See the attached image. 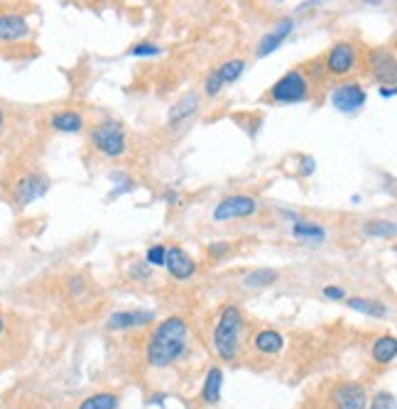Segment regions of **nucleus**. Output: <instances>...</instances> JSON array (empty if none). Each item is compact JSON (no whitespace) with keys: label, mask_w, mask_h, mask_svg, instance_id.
Returning a JSON list of instances; mask_svg holds the SVG:
<instances>
[{"label":"nucleus","mask_w":397,"mask_h":409,"mask_svg":"<svg viewBox=\"0 0 397 409\" xmlns=\"http://www.w3.org/2000/svg\"><path fill=\"white\" fill-rule=\"evenodd\" d=\"M186 350V324L179 316L162 321L155 329V334L150 336L147 343V360L155 368H167L172 365L181 353Z\"/></svg>","instance_id":"f257e3e1"},{"label":"nucleus","mask_w":397,"mask_h":409,"mask_svg":"<svg viewBox=\"0 0 397 409\" xmlns=\"http://www.w3.org/2000/svg\"><path fill=\"white\" fill-rule=\"evenodd\" d=\"M241 336H243L241 311H238V306H226L216 331H214V345H216L218 355L226 360L236 358L238 350H241Z\"/></svg>","instance_id":"f03ea898"},{"label":"nucleus","mask_w":397,"mask_h":409,"mask_svg":"<svg viewBox=\"0 0 397 409\" xmlns=\"http://www.w3.org/2000/svg\"><path fill=\"white\" fill-rule=\"evenodd\" d=\"M91 137H93V145L108 157H121L126 152V133L113 120H106V123L98 125Z\"/></svg>","instance_id":"7ed1b4c3"},{"label":"nucleus","mask_w":397,"mask_h":409,"mask_svg":"<svg viewBox=\"0 0 397 409\" xmlns=\"http://www.w3.org/2000/svg\"><path fill=\"white\" fill-rule=\"evenodd\" d=\"M272 98L280 103H299L307 98V79L299 71H290L272 86Z\"/></svg>","instance_id":"20e7f679"},{"label":"nucleus","mask_w":397,"mask_h":409,"mask_svg":"<svg viewBox=\"0 0 397 409\" xmlns=\"http://www.w3.org/2000/svg\"><path fill=\"white\" fill-rule=\"evenodd\" d=\"M257 211V201L253 196H228L214 211L216 221H231V218H246Z\"/></svg>","instance_id":"39448f33"},{"label":"nucleus","mask_w":397,"mask_h":409,"mask_svg":"<svg viewBox=\"0 0 397 409\" xmlns=\"http://www.w3.org/2000/svg\"><path fill=\"white\" fill-rule=\"evenodd\" d=\"M353 66H356V50H353V45H348V42L334 45V50L329 52L327 69L331 71V74L341 76V74H348Z\"/></svg>","instance_id":"423d86ee"},{"label":"nucleus","mask_w":397,"mask_h":409,"mask_svg":"<svg viewBox=\"0 0 397 409\" xmlns=\"http://www.w3.org/2000/svg\"><path fill=\"white\" fill-rule=\"evenodd\" d=\"M47 189H50V181H47V177L27 174V177H22V179L15 184V196H17V201H20V204H32V201H37L40 196H45Z\"/></svg>","instance_id":"0eeeda50"},{"label":"nucleus","mask_w":397,"mask_h":409,"mask_svg":"<svg viewBox=\"0 0 397 409\" xmlns=\"http://www.w3.org/2000/svg\"><path fill=\"white\" fill-rule=\"evenodd\" d=\"M331 103H334V108L343 110V113L356 110L366 103V91H363L358 84H343L331 94Z\"/></svg>","instance_id":"6e6552de"},{"label":"nucleus","mask_w":397,"mask_h":409,"mask_svg":"<svg viewBox=\"0 0 397 409\" xmlns=\"http://www.w3.org/2000/svg\"><path fill=\"white\" fill-rule=\"evenodd\" d=\"M334 402L336 409H366V392L361 385L343 382L334 389Z\"/></svg>","instance_id":"1a4fd4ad"},{"label":"nucleus","mask_w":397,"mask_h":409,"mask_svg":"<svg viewBox=\"0 0 397 409\" xmlns=\"http://www.w3.org/2000/svg\"><path fill=\"white\" fill-rule=\"evenodd\" d=\"M165 265L167 269L172 272V277H177V280H189L191 275H194V260L189 258V255L184 253L181 248H170L165 253Z\"/></svg>","instance_id":"9d476101"},{"label":"nucleus","mask_w":397,"mask_h":409,"mask_svg":"<svg viewBox=\"0 0 397 409\" xmlns=\"http://www.w3.org/2000/svg\"><path fill=\"white\" fill-rule=\"evenodd\" d=\"M292 30H294V22H292L290 17H285V20L277 22V25L272 27V30L260 40V47H257V57H267L270 52H275L277 47H280L282 42H285L287 37L292 35Z\"/></svg>","instance_id":"9b49d317"},{"label":"nucleus","mask_w":397,"mask_h":409,"mask_svg":"<svg viewBox=\"0 0 397 409\" xmlns=\"http://www.w3.org/2000/svg\"><path fill=\"white\" fill-rule=\"evenodd\" d=\"M30 32V25L22 15H15V13H6L0 15V40L3 42H15L27 37Z\"/></svg>","instance_id":"f8f14e48"},{"label":"nucleus","mask_w":397,"mask_h":409,"mask_svg":"<svg viewBox=\"0 0 397 409\" xmlns=\"http://www.w3.org/2000/svg\"><path fill=\"white\" fill-rule=\"evenodd\" d=\"M373 61V74L377 76V81L382 84H395V57L390 54L387 50H377L370 54Z\"/></svg>","instance_id":"ddd939ff"},{"label":"nucleus","mask_w":397,"mask_h":409,"mask_svg":"<svg viewBox=\"0 0 397 409\" xmlns=\"http://www.w3.org/2000/svg\"><path fill=\"white\" fill-rule=\"evenodd\" d=\"M155 319L152 311H118L108 321V329H135V326L150 324Z\"/></svg>","instance_id":"4468645a"},{"label":"nucleus","mask_w":397,"mask_h":409,"mask_svg":"<svg viewBox=\"0 0 397 409\" xmlns=\"http://www.w3.org/2000/svg\"><path fill=\"white\" fill-rule=\"evenodd\" d=\"M282 345H285L282 334H277V331H272V329H265V331H260V334L255 336V348L260 350V353H265V355L280 353Z\"/></svg>","instance_id":"2eb2a0df"},{"label":"nucleus","mask_w":397,"mask_h":409,"mask_svg":"<svg viewBox=\"0 0 397 409\" xmlns=\"http://www.w3.org/2000/svg\"><path fill=\"white\" fill-rule=\"evenodd\" d=\"M52 128L59 130V133H79L81 128H84V120H81L79 113H74V110H61V113L52 115Z\"/></svg>","instance_id":"dca6fc26"},{"label":"nucleus","mask_w":397,"mask_h":409,"mask_svg":"<svg viewBox=\"0 0 397 409\" xmlns=\"http://www.w3.org/2000/svg\"><path fill=\"white\" fill-rule=\"evenodd\" d=\"M397 355V341L395 336H380L373 345V360L375 363H392Z\"/></svg>","instance_id":"f3484780"},{"label":"nucleus","mask_w":397,"mask_h":409,"mask_svg":"<svg viewBox=\"0 0 397 409\" xmlns=\"http://www.w3.org/2000/svg\"><path fill=\"white\" fill-rule=\"evenodd\" d=\"M221 385H223V373L218 368H211L207 375V382H204V402L207 404H216L221 399Z\"/></svg>","instance_id":"a211bd4d"},{"label":"nucleus","mask_w":397,"mask_h":409,"mask_svg":"<svg viewBox=\"0 0 397 409\" xmlns=\"http://www.w3.org/2000/svg\"><path fill=\"white\" fill-rule=\"evenodd\" d=\"M292 235H294L297 240H302V243H322V240L327 238V230H324L322 225L299 221V223L294 225V230H292Z\"/></svg>","instance_id":"6ab92c4d"},{"label":"nucleus","mask_w":397,"mask_h":409,"mask_svg":"<svg viewBox=\"0 0 397 409\" xmlns=\"http://www.w3.org/2000/svg\"><path fill=\"white\" fill-rule=\"evenodd\" d=\"M348 306H351V309H356V311H361V314L375 316V319H382V316H387V309L380 304V302H375V299L353 297V299H348Z\"/></svg>","instance_id":"aec40b11"},{"label":"nucleus","mask_w":397,"mask_h":409,"mask_svg":"<svg viewBox=\"0 0 397 409\" xmlns=\"http://www.w3.org/2000/svg\"><path fill=\"white\" fill-rule=\"evenodd\" d=\"M196 103H199V98H196V94H186L184 98H181L179 103H177L174 108L170 110V120H172V123H177V120L189 118V115L196 110Z\"/></svg>","instance_id":"412c9836"},{"label":"nucleus","mask_w":397,"mask_h":409,"mask_svg":"<svg viewBox=\"0 0 397 409\" xmlns=\"http://www.w3.org/2000/svg\"><path fill=\"white\" fill-rule=\"evenodd\" d=\"M116 407H118L116 394L101 392V394H93V397H86L79 409H116Z\"/></svg>","instance_id":"4be33fe9"},{"label":"nucleus","mask_w":397,"mask_h":409,"mask_svg":"<svg viewBox=\"0 0 397 409\" xmlns=\"http://www.w3.org/2000/svg\"><path fill=\"white\" fill-rule=\"evenodd\" d=\"M243 69H246V61L231 59V61H226V64H221V69H216V74H218V79H221V84H233V81L243 74Z\"/></svg>","instance_id":"5701e85b"},{"label":"nucleus","mask_w":397,"mask_h":409,"mask_svg":"<svg viewBox=\"0 0 397 409\" xmlns=\"http://www.w3.org/2000/svg\"><path fill=\"white\" fill-rule=\"evenodd\" d=\"M275 280H277L275 269H255V272H250V275L246 277V287H250V290H255V287H267Z\"/></svg>","instance_id":"b1692460"},{"label":"nucleus","mask_w":397,"mask_h":409,"mask_svg":"<svg viewBox=\"0 0 397 409\" xmlns=\"http://www.w3.org/2000/svg\"><path fill=\"white\" fill-rule=\"evenodd\" d=\"M370 409H397V399L392 392H377L370 402Z\"/></svg>","instance_id":"393cba45"},{"label":"nucleus","mask_w":397,"mask_h":409,"mask_svg":"<svg viewBox=\"0 0 397 409\" xmlns=\"http://www.w3.org/2000/svg\"><path fill=\"white\" fill-rule=\"evenodd\" d=\"M368 235H380V238H387V235H395V223H387V221H377V223L366 225Z\"/></svg>","instance_id":"a878e982"},{"label":"nucleus","mask_w":397,"mask_h":409,"mask_svg":"<svg viewBox=\"0 0 397 409\" xmlns=\"http://www.w3.org/2000/svg\"><path fill=\"white\" fill-rule=\"evenodd\" d=\"M130 54L133 57H155V54H160V47L150 45V42H142V45L133 47Z\"/></svg>","instance_id":"bb28decb"},{"label":"nucleus","mask_w":397,"mask_h":409,"mask_svg":"<svg viewBox=\"0 0 397 409\" xmlns=\"http://www.w3.org/2000/svg\"><path fill=\"white\" fill-rule=\"evenodd\" d=\"M165 253H167V248H162V245H155V248H150L147 250V262L150 265H165Z\"/></svg>","instance_id":"cd10ccee"},{"label":"nucleus","mask_w":397,"mask_h":409,"mask_svg":"<svg viewBox=\"0 0 397 409\" xmlns=\"http://www.w3.org/2000/svg\"><path fill=\"white\" fill-rule=\"evenodd\" d=\"M221 89H223L221 79H218V74H216V71H214V74H211V76H209V79H207V94H209V96H216V94H218V91H221Z\"/></svg>","instance_id":"c85d7f7f"},{"label":"nucleus","mask_w":397,"mask_h":409,"mask_svg":"<svg viewBox=\"0 0 397 409\" xmlns=\"http://www.w3.org/2000/svg\"><path fill=\"white\" fill-rule=\"evenodd\" d=\"M324 297L327 299H343V290H338V287H324Z\"/></svg>","instance_id":"c756f323"},{"label":"nucleus","mask_w":397,"mask_h":409,"mask_svg":"<svg viewBox=\"0 0 397 409\" xmlns=\"http://www.w3.org/2000/svg\"><path fill=\"white\" fill-rule=\"evenodd\" d=\"M380 96H382V98H392V96H395V86H382Z\"/></svg>","instance_id":"7c9ffc66"},{"label":"nucleus","mask_w":397,"mask_h":409,"mask_svg":"<svg viewBox=\"0 0 397 409\" xmlns=\"http://www.w3.org/2000/svg\"><path fill=\"white\" fill-rule=\"evenodd\" d=\"M226 250H228V245H211L214 255H221V253H226Z\"/></svg>","instance_id":"2f4dec72"},{"label":"nucleus","mask_w":397,"mask_h":409,"mask_svg":"<svg viewBox=\"0 0 397 409\" xmlns=\"http://www.w3.org/2000/svg\"><path fill=\"white\" fill-rule=\"evenodd\" d=\"M0 334H3V316H0Z\"/></svg>","instance_id":"473e14b6"},{"label":"nucleus","mask_w":397,"mask_h":409,"mask_svg":"<svg viewBox=\"0 0 397 409\" xmlns=\"http://www.w3.org/2000/svg\"><path fill=\"white\" fill-rule=\"evenodd\" d=\"M0 128H3V110H0Z\"/></svg>","instance_id":"72a5a7b5"}]
</instances>
